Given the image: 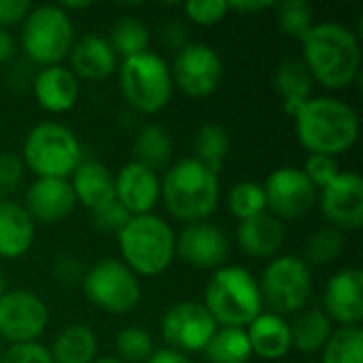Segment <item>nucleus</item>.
Masks as SVG:
<instances>
[{
    "instance_id": "f257e3e1",
    "label": "nucleus",
    "mask_w": 363,
    "mask_h": 363,
    "mask_svg": "<svg viewBox=\"0 0 363 363\" xmlns=\"http://www.w3.org/2000/svg\"><path fill=\"white\" fill-rule=\"evenodd\" d=\"M302 43V62L315 83L328 89L349 87L362 66V45L357 34L334 21L315 23Z\"/></svg>"
},
{
    "instance_id": "f03ea898",
    "label": "nucleus",
    "mask_w": 363,
    "mask_h": 363,
    "mask_svg": "<svg viewBox=\"0 0 363 363\" xmlns=\"http://www.w3.org/2000/svg\"><path fill=\"white\" fill-rule=\"evenodd\" d=\"M296 134L311 155L336 157L359 136V117L351 104L332 96H313L296 115Z\"/></svg>"
},
{
    "instance_id": "7ed1b4c3",
    "label": "nucleus",
    "mask_w": 363,
    "mask_h": 363,
    "mask_svg": "<svg viewBox=\"0 0 363 363\" xmlns=\"http://www.w3.org/2000/svg\"><path fill=\"white\" fill-rule=\"evenodd\" d=\"M219 174L211 172L194 157L170 166L160 181V198L168 213L185 223L208 219L219 204Z\"/></svg>"
},
{
    "instance_id": "20e7f679",
    "label": "nucleus",
    "mask_w": 363,
    "mask_h": 363,
    "mask_svg": "<svg viewBox=\"0 0 363 363\" xmlns=\"http://www.w3.org/2000/svg\"><path fill=\"white\" fill-rule=\"evenodd\" d=\"M121 262L143 279L164 274L177 257L174 230L157 215L132 217L117 234Z\"/></svg>"
},
{
    "instance_id": "39448f33",
    "label": "nucleus",
    "mask_w": 363,
    "mask_h": 363,
    "mask_svg": "<svg viewBox=\"0 0 363 363\" xmlns=\"http://www.w3.org/2000/svg\"><path fill=\"white\" fill-rule=\"evenodd\" d=\"M204 308L219 328H247L264 313L259 285L242 266H221L206 281Z\"/></svg>"
},
{
    "instance_id": "423d86ee",
    "label": "nucleus",
    "mask_w": 363,
    "mask_h": 363,
    "mask_svg": "<svg viewBox=\"0 0 363 363\" xmlns=\"http://www.w3.org/2000/svg\"><path fill=\"white\" fill-rule=\"evenodd\" d=\"M21 160L36 179H70L81 164V143L70 128L43 121L28 132Z\"/></svg>"
},
{
    "instance_id": "0eeeda50",
    "label": "nucleus",
    "mask_w": 363,
    "mask_h": 363,
    "mask_svg": "<svg viewBox=\"0 0 363 363\" xmlns=\"http://www.w3.org/2000/svg\"><path fill=\"white\" fill-rule=\"evenodd\" d=\"M119 89L125 102L143 115H155L164 111L172 98L174 83L170 66L155 51H143L134 57L121 60Z\"/></svg>"
},
{
    "instance_id": "6e6552de",
    "label": "nucleus",
    "mask_w": 363,
    "mask_h": 363,
    "mask_svg": "<svg viewBox=\"0 0 363 363\" xmlns=\"http://www.w3.org/2000/svg\"><path fill=\"white\" fill-rule=\"evenodd\" d=\"M74 45V23L60 4H40L30 9L21 21L23 53L38 66H57L68 57Z\"/></svg>"
},
{
    "instance_id": "1a4fd4ad",
    "label": "nucleus",
    "mask_w": 363,
    "mask_h": 363,
    "mask_svg": "<svg viewBox=\"0 0 363 363\" xmlns=\"http://www.w3.org/2000/svg\"><path fill=\"white\" fill-rule=\"evenodd\" d=\"M259 285L262 304L268 313L291 315L300 313L313 294V272L311 266L296 255H277L268 262Z\"/></svg>"
},
{
    "instance_id": "9d476101",
    "label": "nucleus",
    "mask_w": 363,
    "mask_h": 363,
    "mask_svg": "<svg viewBox=\"0 0 363 363\" xmlns=\"http://www.w3.org/2000/svg\"><path fill=\"white\" fill-rule=\"evenodd\" d=\"M85 298L108 315H128L140 304L143 291L138 277L121 259H102L85 270Z\"/></svg>"
},
{
    "instance_id": "9b49d317",
    "label": "nucleus",
    "mask_w": 363,
    "mask_h": 363,
    "mask_svg": "<svg viewBox=\"0 0 363 363\" xmlns=\"http://www.w3.org/2000/svg\"><path fill=\"white\" fill-rule=\"evenodd\" d=\"M172 83L189 98H206L217 91L223 79V62L206 43L183 45L170 66Z\"/></svg>"
},
{
    "instance_id": "f8f14e48",
    "label": "nucleus",
    "mask_w": 363,
    "mask_h": 363,
    "mask_svg": "<svg viewBox=\"0 0 363 363\" xmlns=\"http://www.w3.org/2000/svg\"><path fill=\"white\" fill-rule=\"evenodd\" d=\"M264 187L266 208L279 221H296L306 217L317 204V189L302 168L283 166L268 174Z\"/></svg>"
},
{
    "instance_id": "ddd939ff",
    "label": "nucleus",
    "mask_w": 363,
    "mask_h": 363,
    "mask_svg": "<svg viewBox=\"0 0 363 363\" xmlns=\"http://www.w3.org/2000/svg\"><path fill=\"white\" fill-rule=\"evenodd\" d=\"M49 323L47 304L28 289H6L0 296V338L9 345L38 342Z\"/></svg>"
},
{
    "instance_id": "4468645a",
    "label": "nucleus",
    "mask_w": 363,
    "mask_h": 363,
    "mask_svg": "<svg viewBox=\"0 0 363 363\" xmlns=\"http://www.w3.org/2000/svg\"><path fill=\"white\" fill-rule=\"evenodd\" d=\"M215 319L202 302L185 300L172 304L162 319V338L179 353H202L217 332Z\"/></svg>"
},
{
    "instance_id": "2eb2a0df",
    "label": "nucleus",
    "mask_w": 363,
    "mask_h": 363,
    "mask_svg": "<svg viewBox=\"0 0 363 363\" xmlns=\"http://www.w3.org/2000/svg\"><path fill=\"white\" fill-rule=\"evenodd\" d=\"M323 217L340 232L363 225V181L357 172H340L317 194Z\"/></svg>"
},
{
    "instance_id": "dca6fc26",
    "label": "nucleus",
    "mask_w": 363,
    "mask_h": 363,
    "mask_svg": "<svg viewBox=\"0 0 363 363\" xmlns=\"http://www.w3.org/2000/svg\"><path fill=\"white\" fill-rule=\"evenodd\" d=\"M323 313L340 328H359L363 319L362 268H342L325 285Z\"/></svg>"
},
{
    "instance_id": "f3484780",
    "label": "nucleus",
    "mask_w": 363,
    "mask_h": 363,
    "mask_svg": "<svg viewBox=\"0 0 363 363\" xmlns=\"http://www.w3.org/2000/svg\"><path fill=\"white\" fill-rule=\"evenodd\" d=\"M177 255L194 268L217 270L230 255V240L213 223H189L177 238Z\"/></svg>"
},
{
    "instance_id": "a211bd4d",
    "label": "nucleus",
    "mask_w": 363,
    "mask_h": 363,
    "mask_svg": "<svg viewBox=\"0 0 363 363\" xmlns=\"http://www.w3.org/2000/svg\"><path fill=\"white\" fill-rule=\"evenodd\" d=\"M77 200L68 179H36L26 194L23 208L34 223L53 225L70 217Z\"/></svg>"
},
{
    "instance_id": "6ab92c4d",
    "label": "nucleus",
    "mask_w": 363,
    "mask_h": 363,
    "mask_svg": "<svg viewBox=\"0 0 363 363\" xmlns=\"http://www.w3.org/2000/svg\"><path fill=\"white\" fill-rule=\"evenodd\" d=\"M115 202H119L132 217L149 215L160 202L157 172L130 162L115 174Z\"/></svg>"
},
{
    "instance_id": "aec40b11",
    "label": "nucleus",
    "mask_w": 363,
    "mask_h": 363,
    "mask_svg": "<svg viewBox=\"0 0 363 363\" xmlns=\"http://www.w3.org/2000/svg\"><path fill=\"white\" fill-rule=\"evenodd\" d=\"M68 60H70V72L77 79H85V81H104L117 70V55L108 38L94 32L74 38Z\"/></svg>"
},
{
    "instance_id": "412c9836",
    "label": "nucleus",
    "mask_w": 363,
    "mask_h": 363,
    "mask_svg": "<svg viewBox=\"0 0 363 363\" xmlns=\"http://www.w3.org/2000/svg\"><path fill=\"white\" fill-rule=\"evenodd\" d=\"M32 91L43 111L62 115V113H68L77 104L81 85H79V79L70 72V68H64L57 64V66L40 68L36 72Z\"/></svg>"
},
{
    "instance_id": "4be33fe9",
    "label": "nucleus",
    "mask_w": 363,
    "mask_h": 363,
    "mask_svg": "<svg viewBox=\"0 0 363 363\" xmlns=\"http://www.w3.org/2000/svg\"><path fill=\"white\" fill-rule=\"evenodd\" d=\"M236 242L253 259H274L285 242V223L270 213L245 219L236 228Z\"/></svg>"
},
{
    "instance_id": "5701e85b",
    "label": "nucleus",
    "mask_w": 363,
    "mask_h": 363,
    "mask_svg": "<svg viewBox=\"0 0 363 363\" xmlns=\"http://www.w3.org/2000/svg\"><path fill=\"white\" fill-rule=\"evenodd\" d=\"M68 181L77 204H83L91 213L115 202V174L102 162H81Z\"/></svg>"
},
{
    "instance_id": "b1692460",
    "label": "nucleus",
    "mask_w": 363,
    "mask_h": 363,
    "mask_svg": "<svg viewBox=\"0 0 363 363\" xmlns=\"http://www.w3.org/2000/svg\"><path fill=\"white\" fill-rule=\"evenodd\" d=\"M245 330H247L253 355H257L266 362L283 359L294 349L291 325L281 315L266 311V313L257 315Z\"/></svg>"
},
{
    "instance_id": "393cba45",
    "label": "nucleus",
    "mask_w": 363,
    "mask_h": 363,
    "mask_svg": "<svg viewBox=\"0 0 363 363\" xmlns=\"http://www.w3.org/2000/svg\"><path fill=\"white\" fill-rule=\"evenodd\" d=\"M36 223L15 200H0V257L19 259L34 242Z\"/></svg>"
},
{
    "instance_id": "a878e982",
    "label": "nucleus",
    "mask_w": 363,
    "mask_h": 363,
    "mask_svg": "<svg viewBox=\"0 0 363 363\" xmlns=\"http://www.w3.org/2000/svg\"><path fill=\"white\" fill-rule=\"evenodd\" d=\"M272 85L283 100L285 113L294 117L313 98L315 79L302 60H285L274 70Z\"/></svg>"
},
{
    "instance_id": "bb28decb",
    "label": "nucleus",
    "mask_w": 363,
    "mask_h": 363,
    "mask_svg": "<svg viewBox=\"0 0 363 363\" xmlns=\"http://www.w3.org/2000/svg\"><path fill=\"white\" fill-rule=\"evenodd\" d=\"M98 353V336L91 328L72 323L64 328L51 342L53 363H91Z\"/></svg>"
},
{
    "instance_id": "cd10ccee",
    "label": "nucleus",
    "mask_w": 363,
    "mask_h": 363,
    "mask_svg": "<svg viewBox=\"0 0 363 363\" xmlns=\"http://www.w3.org/2000/svg\"><path fill=\"white\" fill-rule=\"evenodd\" d=\"M172 157V138L168 130L160 123H147L138 130L134 138V160L136 164L157 172L166 168Z\"/></svg>"
},
{
    "instance_id": "c85d7f7f",
    "label": "nucleus",
    "mask_w": 363,
    "mask_h": 363,
    "mask_svg": "<svg viewBox=\"0 0 363 363\" xmlns=\"http://www.w3.org/2000/svg\"><path fill=\"white\" fill-rule=\"evenodd\" d=\"M291 325V345L302 353H317L334 334V323L321 308L304 311Z\"/></svg>"
},
{
    "instance_id": "c756f323",
    "label": "nucleus",
    "mask_w": 363,
    "mask_h": 363,
    "mask_svg": "<svg viewBox=\"0 0 363 363\" xmlns=\"http://www.w3.org/2000/svg\"><path fill=\"white\" fill-rule=\"evenodd\" d=\"M202 353L211 363H249L253 357L247 330L242 328H217Z\"/></svg>"
},
{
    "instance_id": "7c9ffc66",
    "label": "nucleus",
    "mask_w": 363,
    "mask_h": 363,
    "mask_svg": "<svg viewBox=\"0 0 363 363\" xmlns=\"http://www.w3.org/2000/svg\"><path fill=\"white\" fill-rule=\"evenodd\" d=\"M194 160L219 174L230 153V132L219 123H204L194 138Z\"/></svg>"
},
{
    "instance_id": "2f4dec72",
    "label": "nucleus",
    "mask_w": 363,
    "mask_h": 363,
    "mask_svg": "<svg viewBox=\"0 0 363 363\" xmlns=\"http://www.w3.org/2000/svg\"><path fill=\"white\" fill-rule=\"evenodd\" d=\"M149 40H151L149 28L138 17H130V15L119 17L113 23L111 34H108V43H111L113 51L121 60L134 57L143 51H149Z\"/></svg>"
},
{
    "instance_id": "473e14b6",
    "label": "nucleus",
    "mask_w": 363,
    "mask_h": 363,
    "mask_svg": "<svg viewBox=\"0 0 363 363\" xmlns=\"http://www.w3.org/2000/svg\"><path fill=\"white\" fill-rule=\"evenodd\" d=\"M321 363H363L362 328H338L321 349Z\"/></svg>"
},
{
    "instance_id": "72a5a7b5",
    "label": "nucleus",
    "mask_w": 363,
    "mask_h": 363,
    "mask_svg": "<svg viewBox=\"0 0 363 363\" xmlns=\"http://www.w3.org/2000/svg\"><path fill=\"white\" fill-rule=\"evenodd\" d=\"M274 17L279 28L291 36L302 40L308 30L315 26V11L308 2L304 0H283L274 2Z\"/></svg>"
},
{
    "instance_id": "f704fd0d",
    "label": "nucleus",
    "mask_w": 363,
    "mask_h": 363,
    "mask_svg": "<svg viewBox=\"0 0 363 363\" xmlns=\"http://www.w3.org/2000/svg\"><path fill=\"white\" fill-rule=\"evenodd\" d=\"M345 234L332 225L319 228L317 232H313L306 240L304 247V255H306V264H317V266H325L336 262L342 251H345Z\"/></svg>"
},
{
    "instance_id": "c9c22d12",
    "label": "nucleus",
    "mask_w": 363,
    "mask_h": 363,
    "mask_svg": "<svg viewBox=\"0 0 363 363\" xmlns=\"http://www.w3.org/2000/svg\"><path fill=\"white\" fill-rule=\"evenodd\" d=\"M228 208L238 221H245V219L257 217L262 213H268L262 183H255V181L236 183L228 194Z\"/></svg>"
},
{
    "instance_id": "e433bc0d",
    "label": "nucleus",
    "mask_w": 363,
    "mask_h": 363,
    "mask_svg": "<svg viewBox=\"0 0 363 363\" xmlns=\"http://www.w3.org/2000/svg\"><path fill=\"white\" fill-rule=\"evenodd\" d=\"M115 351L117 359L123 363H147L155 351V345L149 332L140 328H123L115 336Z\"/></svg>"
},
{
    "instance_id": "4c0bfd02",
    "label": "nucleus",
    "mask_w": 363,
    "mask_h": 363,
    "mask_svg": "<svg viewBox=\"0 0 363 363\" xmlns=\"http://www.w3.org/2000/svg\"><path fill=\"white\" fill-rule=\"evenodd\" d=\"M183 11L194 23L208 28L223 21L225 15L230 13V6L223 0H189L185 2Z\"/></svg>"
},
{
    "instance_id": "58836bf2",
    "label": "nucleus",
    "mask_w": 363,
    "mask_h": 363,
    "mask_svg": "<svg viewBox=\"0 0 363 363\" xmlns=\"http://www.w3.org/2000/svg\"><path fill=\"white\" fill-rule=\"evenodd\" d=\"M302 172L306 174V179L315 185V189H323L325 185H330L342 170L338 166L336 157L330 155H308L304 162Z\"/></svg>"
},
{
    "instance_id": "ea45409f",
    "label": "nucleus",
    "mask_w": 363,
    "mask_h": 363,
    "mask_svg": "<svg viewBox=\"0 0 363 363\" xmlns=\"http://www.w3.org/2000/svg\"><path fill=\"white\" fill-rule=\"evenodd\" d=\"M23 170L21 155L11 151L0 153V200H9V196L17 191L23 181Z\"/></svg>"
},
{
    "instance_id": "a19ab883",
    "label": "nucleus",
    "mask_w": 363,
    "mask_h": 363,
    "mask_svg": "<svg viewBox=\"0 0 363 363\" xmlns=\"http://www.w3.org/2000/svg\"><path fill=\"white\" fill-rule=\"evenodd\" d=\"M0 363H53L49 349L40 342H26V345H9L2 351Z\"/></svg>"
},
{
    "instance_id": "79ce46f5",
    "label": "nucleus",
    "mask_w": 363,
    "mask_h": 363,
    "mask_svg": "<svg viewBox=\"0 0 363 363\" xmlns=\"http://www.w3.org/2000/svg\"><path fill=\"white\" fill-rule=\"evenodd\" d=\"M130 219L132 215L119 202H111L108 206L94 213V228L104 234H119Z\"/></svg>"
},
{
    "instance_id": "37998d69",
    "label": "nucleus",
    "mask_w": 363,
    "mask_h": 363,
    "mask_svg": "<svg viewBox=\"0 0 363 363\" xmlns=\"http://www.w3.org/2000/svg\"><path fill=\"white\" fill-rule=\"evenodd\" d=\"M30 9L32 4L28 0H0V28L6 30L15 23H21Z\"/></svg>"
},
{
    "instance_id": "c03bdc74",
    "label": "nucleus",
    "mask_w": 363,
    "mask_h": 363,
    "mask_svg": "<svg viewBox=\"0 0 363 363\" xmlns=\"http://www.w3.org/2000/svg\"><path fill=\"white\" fill-rule=\"evenodd\" d=\"M53 274L55 279L72 285V283H83V277H85V268L74 259V257H57L55 264H53Z\"/></svg>"
},
{
    "instance_id": "a18cd8bd",
    "label": "nucleus",
    "mask_w": 363,
    "mask_h": 363,
    "mask_svg": "<svg viewBox=\"0 0 363 363\" xmlns=\"http://www.w3.org/2000/svg\"><path fill=\"white\" fill-rule=\"evenodd\" d=\"M147 363H194V362H191V357H189V355H185V353H179V351H174V349L164 347V349H155V351H153V355L147 359Z\"/></svg>"
},
{
    "instance_id": "49530a36",
    "label": "nucleus",
    "mask_w": 363,
    "mask_h": 363,
    "mask_svg": "<svg viewBox=\"0 0 363 363\" xmlns=\"http://www.w3.org/2000/svg\"><path fill=\"white\" fill-rule=\"evenodd\" d=\"M230 11H238V13H259V11H268L274 9V2L270 0H245V2H228Z\"/></svg>"
},
{
    "instance_id": "de8ad7c7",
    "label": "nucleus",
    "mask_w": 363,
    "mask_h": 363,
    "mask_svg": "<svg viewBox=\"0 0 363 363\" xmlns=\"http://www.w3.org/2000/svg\"><path fill=\"white\" fill-rule=\"evenodd\" d=\"M15 55V40L9 30L0 28V64H6Z\"/></svg>"
},
{
    "instance_id": "09e8293b",
    "label": "nucleus",
    "mask_w": 363,
    "mask_h": 363,
    "mask_svg": "<svg viewBox=\"0 0 363 363\" xmlns=\"http://www.w3.org/2000/svg\"><path fill=\"white\" fill-rule=\"evenodd\" d=\"M66 13H70V11H81V9H89L91 6V2H64V4H60Z\"/></svg>"
},
{
    "instance_id": "8fccbe9b",
    "label": "nucleus",
    "mask_w": 363,
    "mask_h": 363,
    "mask_svg": "<svg viewBox=\"0 0 363 363\" xmlns=\"http://www.w3.org/2000/svg\"><path fill=\"white\" fill-rule=\"evenodd\" d=\"M91 363H123L121 359H117V357H96Z\"/></svg>"
},
{
    "instance_id": "3c124183",
    "label": "nucleus",
    "mask_w": 363,
    "mask_h": 363,
    "mask_svg": "<svg viewBox=\"0 0 363 363\" xmlns=\"http://www.w3.org/2000/svg\"><path fill=\"white\" fill-rule=\"evenodd\" d=\"M4 294H6V277L0 268V296H4Z\"/></svg>"
},
{
    "instance_id": "603ef678",
    "label": "nucleus",
    "mask_w": 363,
    "mask_h": 363,
    "mask_svg": "<svg viewBox=\"0 0 363 363\" xmlns=\"http://www.w3.org/2000/svg\"><path fill=\"white\" fill-rule=\"evenodd\" d=\"M2 351H4V349H2V338H0V355H2Z\"/></svg>"
},
{
    "instance_id": "864d4df0",
    "label": "nucleus",
    "mask_w": 363,
    "mask_h": 363,
    "mask_svg": "<svg viewBox=\"0 0 363 363\" xmlns=\"http://www.w3.org/2000/svg\"><path fill=\"white\" fill-rule=\"evenodd\" d=\"M0 132H2V125H0Z\"/></svg>"
}]
</instances>
